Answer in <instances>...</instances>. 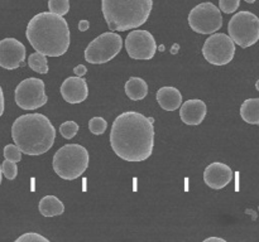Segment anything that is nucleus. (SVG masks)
Masks as SVG:
<instances>
[{
  "label": "nucleus",
  "mask_w": 259,
  "mask_h": 242,
  "mask_svg": "<svg viewBox=\"0 0 259 242\" xmlns=\"http://www.w3.org/2000/svg\"><path fill=\"white\" fill-rule=\"evenodd\" d=\"M157 102L159 103L163 110L166 111H175L180 108L182 103V95L176 87H161L157 91Z\"/></svg>",
  "instance_id": "nucleus-16"
},
{
  "label": "nucleus",
  "mask_w": 259,
  "mask_h": 242,
  "mask_svg": "<svg viewBox=\"0 0 259 242\" xmlns=\"http://www.w3.org/2000/svg\"><path fill=\"white\" fill-rule=\"evenodd\" d=\"M228 32L233 42L242 48L252 47L259 40V19L247 10L237 13L228 24Z\"/></svg>",
  "instance_id": "nucleus-6"
},
{
  "label": "nucleus",
  "mask_w": 259,
  "mask_h": 242,
  "mask_svg": "<svg viewBox=\"0 0 259 242\" xmlns=\"http://www.w3.org/2000/svg\"><path fill=\"white\" fill-rule=\"evenodd\" d=\"M153 0H101V10L110 30L136 29L148 20Z\"/></svg>",
  "instance_id": "nucleus-4"
},
{
  "label": "nucleus",
  "mask_w": 259,
  "mask_h": 242,
  "mask_svg": "<svg viewBox=\"0 0 259 242\" xmlns=\"http://www.w3.org/2000/svg\"><path fill=\"white\" fill-rule=\"evenodd\" d=\"M240 116L250 125H259V98H248L240 106Z\"/></svg>",
  "instance_id": "nucleus-19"
},
{
  "label": "nucleus",
  "mask_w": 259,
  "mask_h": 242,
  "mask_svg": "<svg viewBox=\"0 0 259 242\" xmlns=\"http://www.w3.org/2000/svg\"><path fill=\"white\" fill-rule=\"evenodd\" d=\"M61 95L68 103H81L88 98L89 86L82 77H68L61 85Z\"/></svg>",
  "instance_id": "nucleus-14"
},
{
  "label": "nucleus",
  "mask_w": 259,
  "mask_h": 242,
  "mask_svg": "<svg viewBox=\"0 0 259 242\" xmlns=\"http://www.w3.org/2000/svg\"><path fill=\"white\" fill-rule=\"evenodd\" d=\"M90 155L85 146L78 144H67L58 149L53 155L52 166L60 178L73 180L86 171Z\"/></svg>",
  "instance_id": "nucleus-5"
},
{
  "label": "nucleus",
  "mask_w": 259,
  "mask_h": 242,
  "mask_svg": "<svg viewBox=\"0 0 259 242\" xmlns=\"http://www.w3.org/2000/svg\"><path fill=\"white\" fill-rule=\"evenodd\" d=\"M35 52L48 57H60L70 47V28L65 18L55 13L43 12L29 20L25 30Z\"/></svg>",
  "instance_id": "nucleus-2"
},
{
  "label": "nucleus",
  "mask_w": 259,
  "mask_h": 242,
  "mask_svg": "<svg viewBox=\"0 0 259 242\" xmlns=\"http://www.w3.org/2000/svg\"><path fill=\"white\" fill-rule=\"evenodd\" d=\"M206 103L201 100H189L180 108V117L186 125H200L206 116Z\"/></svg>",
  "instance_id": "nucleus-15"
},
{
  "label": "nucleus",
  "mask_w": 259,
  "mask_h": 242,
  "mask_svg": "<svg viewBox=\"0 0 259 242\" xmlns=\"http://www.w3.org/2000/svg\"><path fill=\"white\" fill-rule=\"evenodd\" d=\"M106 128H108V123L105 121V118L99 117V116L93 117L89 121V129L94 135H103L106 131Z\"/></svg>",
  "instance_id": "nucleus-22"
},
{
  "label": "nucleus",
  "mask_w": 259,
  "mask_h": 242,
  "mask_svg": "<svg viewBox=\"0 0 259 242\" xmlns=\"http://www.w3.org/2000/svg\"><path fill=\"white\" fill-rule=\"evenodd\" d=\"M12 138L27 155H40L55 144L56 129L43 113H25L13 123Z\"/></svg>",
  "instance_id": "nucleus-3"
},
{
  "label": "nucleus",
  "mask_w": 259,
  "mask_h": 242,
  "mask_svg": "<svg viewBox=\"0 0 259 242\" xmlns=\"http://www.w3.org/2000/svg\"><path fill=\"white\" fill-rule=\"evenodd\" d=\"M123 47V39L115 32H106L91 40L85 49L86 62L103 65L118 55Z\"/></svg>",
  "instance_id": "nucleus-7"
},
{
  "label": "nucleus",
  "mask_w": 259,
  "mask_h": 242,
  "mask_svg": "<svg viewBox=\"0 0 259 242\" xmlns=\"http://www.w3.org/2000/svg\"><path fill=\"white\" fill-rule=\"evenodd\" d=\"M25 47L15 38H4L0 40V67L15 70L24 66Z\"/></svg>",
  "instance_id": "nucleus-12"
},
{
  "label": "nucleus",
  "mask_w": 259,
  "mask_h": 242,
  "mask_svg": "<svg viewBox=\"0 0 259 242\" xmlns=\"http://www.w3.org/2000/svg\"><path fill=\"white\" fill-rule=\"evenodd\" d=\"M86 71H88V68H86L83 65H78L73 68V72H75V75L78 76V77L86 75Z\"/></svg>",
  "instance_id": "nucleus-28"
},
{
  "label": "nucleus",
  "mask_w": 259,
  "mask_h": 242,
  "mask_svg": "<svg viewBox=\"0 0 259 242\" xmlns=\"http://www.w3.org/2000/svg\"><path fill=\"white\" fill-rule=\"evenodd\" d=\"M125 49L129 57L138 60L152 59L156 54L157 44L148 30H133L126 35Z\"/></svg>",
  "instance_id": "nucleus-11"
},
{
  "label": "nucleus",
  "mask_w": 259,
  "mask_h": 242,
  "mask_svg": "<svg viewBox=\"0 0 259 242\" xmlns=\"http://www.w3.org/2000/svg\"><path fill=\"white\" fill-rule=\"evenodd\" d=\"M245 2H247V3H249V4H253V3H254L255 0H245Z\"/></svg>",
  "instance_id": "nucleus-34"
},
{
  "label": "nucleus",
  "mask_w": 259,
  "mask_h": 242,
  "mask_svg": "<svg viewBox=\"0 0 259 242\" xmlns=\"http://www.w3.org/2000/svg\"><path fill=\"white\" fill-rule=\"evenodd\" d=\"M45 82L39 78L29 77L15 88V102L23 110H37L47 103Z\"/></svg>",
  "instance_id": "nucleus-9"
},
{
  "label": "nucleus",
  "mask_w": 259,
  "mask_h": 242,
  "mask_svg": "<svg viewBox=\"0 0 259 242\" xmlns=\"http://www.w3.org/2000/svg\"><path fill=\"white\" fill-rule=\"evenodd\" d=\"M78 131V125L75 121H66L60 126V134L65 139L70 140V139L75 138V135Z\"/></svg>",
  "instance_id": "nucleus-23"
},
{
  "label": "nucleus",
  "mask_w": 259,
  "mask_h": 242,
  "mask_svg": "<svg viewBox=\"0 0 259 242\" xmlns=\"http://www.w3.org/2000/svg\"><path fill=\"white\" fill-rule=\"evenodd\" d=\"M4 158L7 160L14 161V163H18L22 159V151L14 144H8L4 148Z\"/></svg>",
  "instance_id": "nucleus-24"
},
{
  "label": "nucleus",
  "mask_w": 259,
  "mask_h": 242,
  "mask_svg": "<svg viewBox=\"0 0 259 242\" xmlns=\"http://www.w3.org/2000/svg\"><path fill=\"white\" fill-rule=\"evenodd\" d=\"M210 241H219V242H225L224 238H220V237H209V238L205 239V242H210Z\"/></svg>",
  "instance_id": "nucleus-31"
},
{
  "label": "nucleus",
  "mask_w": 259,
  "mask_h": 242,
  "mask_svg": "<svg viewBox=\"0 0 259 242\" xmlns=\"http://www.w3.org/2000/svg\"><path fill=\"white\" fill-rule=\"evenodd\" d=\"M240 4V0H219V7L222 12L225 14H232L235 10H238Z\"/></svg>",
  "instance_id": "nucleus-26"
},
{
  "label": "nucleus",
  "mask_w": 259,
  "mask_h": 242,
  "mask_svg": "<svg viewBox=\"0 0 259 242\" xmlns=\"http://www.w3.org/2000/svg\"><path fill=\"white\" fill-rule=\"evenodd\" d=\"M4 113V93H3V88L0 87V116Z\"/></svg>",
  "instance_id": "nucleus-30"
},
{
  "label": "nucleus",
  "mask_w": 259,
  "mask_h": 242,
  "mask_svg": "<svg viewBox=\"0 0 259 242\" xmlns=\"http://www.w3.org/2000/svg\"><path fill=\"white\" fill-rule=\"evenodd\" d=\"M48 9L51 13L63 17L70 10V2L68 0H48Z\"/></svg>",
  "instance_id": "nucleus-21"
},
{
  "label": "nucleus",
  "mask_w": 259,
  "mask_h": 242,
  "mask_svg": "<svg viewBox=\"0 0 259 242\" xmlns=\"http://www.w3.org/2000/svg\"><path fill=\"white\" fill-rule=\"evenodd\" d=\"M202 54L205 59L214 66H225L233 60L235 55V43L224 33L210 35L204 43Z\"/></svg>",
  "instance_id": "nucleus-10"
},
{
  "label": "nucleus",
  "mask_w": 259,
  "mask_h": 242,
  "mask_svg": "<svg viewBox=\"0 0 259 242\" xmlns=\"http://www.w3.org/2000/svg\"><path fill=\"white\" fill-rule=\"evenodd\" d=\"M189 24L194 32L212 34L223 27L222 13L212 3H201L190 12Z\"/></svg>",
  "instance_id": "nucleus-8"
},
{
  "label": "nucleus",
  "mask_w": 259,
  "mask_h": 242,
  "mask_svg": "<svg viewBox=\"0 0 259 242\" xmlns=\"http://www.w3.org/2000/svg\"><path fill=\"white\" fill-rule=\"evenodd\" d=\"M17 242H48V238H46L42 234L37 233V232H28V233L22 234L15 239Z\"/></svg>",
  "instance_id": "nucleus-27"
},
{
  "label": "nucleus",
  "mask_w": 259,
  "mask_h": 242,
  "mask_svg": "<svg viewBox=\"0 0 259 242\" xmlns=\"http://www.w3.org/2000/svg\"><path fill=\"white\" fill-rule=\"evenodd\" d=\"M28 66L32 68L34 72L46 75L48 72V62L47 55L42 54L39 52H34L28 57Z\"/></svg>",
  "instance_id": "nucleus-20"
},
{
  "label": "nucleus",
  "mask_w": 259,
  "mask_h": 242,
  "mask_svg": "<svg viewBox=\"0 0 259 242\" xmlns=\"http://www.w3.org/2000/svg\"><path fill=\"white\" fill-rule=\"evenodd\" d=\"M110 145L123 160L132 163L147 160L153 153V120L137 111L120 113L113 123Z\"/></svg>",
  "instance_id": "nucleus-1"
},
{
  "label": "nucleus",
  "mask_w": 259,
  "mask_h": 242,
  "mask_svg": "<svg viewBox=\"0 0 259 242\" xmlns=\"http://www.w3.org/2000/svg\"><path fill=\"white\" fill-rule=\"evenodd\" d=\"M2 171H3V174H4L5 178L9 179V180H13V179L17 178V174H18L17 163L7 160V159H5V161H3Z\"/></svg>",
  "instance_id": "nucleus-25"
},
{
  "label": "nucleus",
  "mask_w": 259,
  "mask_h": 242,
  "mask_svg": "<svg viewBox=\"0 0 259 242\" xmlns=\"http://www.w3.org/2000/svg\"><path fill=\"white\" fill-rule=\"evenodd\" d=\"M233 170L229 165L220 161L209 164L204 171V182L211 189H223L232 182Z\"/></svg>",
  "instance_id": "nucleus-13"
},
{
  "label": "nucleus",
  "mask_w": 259,
  "mask_h": 242,
  "mask_svg": "<svg viewBox=\"0 0 259 242\" xmlns=\"http://www.w3.org/2000/svg\"><path fill=\"white\" fill-rule=\"evenodd\" d=\"M255 88H257V90L259 91V78H258V81H257V83H255Z\"/></svg>",
  "instance_id": "nucleus-33"
},
{
  "label": "nucleus",
  "mask_w": 259,
  "mask_h": 242,
  "mask_svg": "<svg viewBox=\"0 0 259 242\" xmlns=\"http://www.w3.org/2000/svg\"><path fill=\"white\" fill-rule=\"evenodd\" d=\"M125 93L131 100L141 101L148 93V85L141 77H131L125 83Z\"/></svg>",
  "instance_id": "nucleus-18"
},
{
  "label": "nucleus",
  "mask_w": 259,
  "mask_h": 242,
  "mask_svg": "<svg viewBox=\"0 0 259 242\" xmlns=\"http://www.w3.org/2000/svg\"><path fill=\"white\" fill-rule=\"evenodd\" d=\"M89 27H90V24H89L88 20H81V22L78 23V29H80L81 32H85V30H88Z\"/></svg>",
  "instance_id": "nucleus-29"
},
{
  "label": "nucleus",
  "mask_w": 259,
  "mask_h": 242,
  "mask_svg": "<svg viewBox=\"0 0 259 242\" xmlns=\"http://www.w3.org/2000/svg\"><path fill=\"white\" fill-rule=\"evenodd\" d=\"M38 209L42 216L56 217L61 216L65 212V206L56 196H46L39 201Z\"/></svg>",
  "instance_id": "nucleus-17"
},
{
  "label": "nucleus",
  "mask_w": 259,
  "mask_h": 242,
  "mask_svg": "<svg viewBox=\"0 0 259 242\" xmlns=\"http://www.w3.org/2000/svg\"><path fill=\"white\" fill-rule=\"evenodd\" d=\"M3 180V171H2V165H0V184H2Z\"/></svg>",
  "instance_id": "nucleus-32"
}]
</instances>
